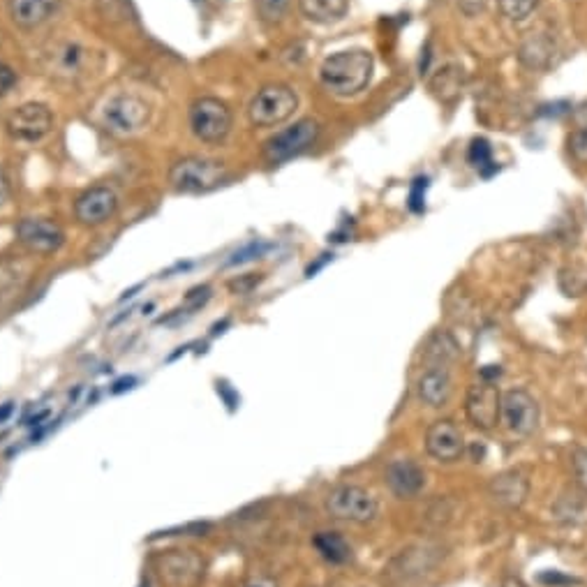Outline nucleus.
<instances>
[{"mask_svg":"<svg viewBox=\"0 0 587 587\" xmlns=\"http://www.w3.org/2000/svg\"><path fill=\"white\" fill-rule=\"evenodd\" d=\"M467 160L474 169H479L484 176H490V172L495 169V160H493V148L486 139H474L470 146V153H467Z\"/></svg>","mask_w":587,"mask_h":587,"instance_id":"25","label":"nucleus"},{"mask_svg":"<svg viewBox=\"0 0 587 587\" xmlns=\"http://www.w3.org/2000/svg\"><path fill=\"white\" fill-rule=\"evenodd\" d=\"M384 481L391 488L393 495L398 497H414L421 493L423 484H426V474L410 458H396L386 465Z\"/></svg>","mask_w":587,"mask_h":587,"instance_id":"15","label":"nucleus"},{"mask_svg":"<svg viewBox=\"0 0 587 587\" xmlns=\"http://www.w3.org/2000/svg\"><path fill=\"white\" fill-rule=\"evenodd\" d=\"M12 412H14V403H5V405H0V423L10 419V414H12Z\"/></svg>","mask_w":587,"mask_h":587,"instance_id":"37","label":"nucleus"},{"mask_svg":"<svg viewBox=\"0 0 587 587\" xmlns=\"http://www.w3.org/2000/svg\"><path fill=\"white\" fill-rule=\"evenodd\" d=\"M456 356H458V345L453 343V338L447 336V333H437L426 347V361L430 363V366L447 368Z\"/></svg>","mask_w":587,"mask_h":587,"instance_id":"24","label":"nucleus"},{"mask_svg":"<svg viewBox=\"0 0 587 587\" xmlns=\"http://www.w3.org/2000/svg\"><path fill=\"white\" fill-rule=\"evenodd\" d=\"M527 490H530V486H527V479L523 477V474L514 472V470L497 474V477L490 481V486H488L490 497H493L497 504H502V507H507V509H518L520 504L525 502Z\"/></svg>","mask_w":587,"mask_h":587,"instance_id":"19","label":"nucleus"},{"mask_svg":"<svg viewBox=\"0 0 587 587\" xmlns=\"http://www.w3.org/2000/svg\"><path fill=\"white\" fill-rule=\"evenodd\" d=\"M296 107H299V98H296L292 88L285 84H271L259 88L255 98H252L248 118L257 128H276V125L294 116Z\"/></svg>","mask_w":587,"mask_h":587,"instance_id":"3","label":"nucleus"},{"mask_svg":"<svg viewBox=\"0 0 587 587\" xmlns=\"http://www.w3.org/2000/svg\"><path fill=\"white\" fill-rule=\"evenodd\" d=\"M204 557L190 548H172L155 557V571L172 587H195L204 576Z\"/></svg>","mask_w":587,"mask_h":587,"instance_id":"7","label":"nucleus"},{"mask_svg":"<svg viewBox=\"0 0 587 587\" xmlns=\"http://www.w3.org/2000/svg\"><path fill=\"white\" fill-rule=\"evenodd\" d=\"M54 116L40 102L21 104L7 118V132L19 141H40L51 132Z\"/></svg>","mask_w":587,"mask_h":587,"instance_id":"11","label":"nucleus"},{"mask_svg":"<svg viewBox=\"0 0 587 587\" xmlns=\"http://www.w3.org/2000/svg\"><path fill=\"white\" fill-rule=\"evenodd\" d=\"M326 511L331 518L345 520V523L366 525L373 523L380 514V504L366 488L354 484H340L326 495Z\"/></svg>","mask_w":587,"mask_h":587,"instance_id":"4","label":"nucleus"},{"mask_svg":"<svg viewBox=\"0 0 587 587\" xmlns=\"http://www.w3.org/2000/svg\"><path fill=\"white\" fill-rule=\"evenodd\" d=\"M271 245L264 243V241H252L248 245H243L241 250H236L232 257L227 259V266H239V264H248L252 259H259L264 257L266 252H269Z\"/></svg>","mask_w":587,"mask_h":587,"instance_id":"28","label":"nucleus"},{"mask_svg":"<svg viewBox=\"0 0 587 587\" xmlns=\"http://www.w3.org/2000/svg\"><path fill=\"white\" fill-rule=\"evenodd\" d=\"M292 0H255L257 14L264 24H280L287 17Z\"/></svg>","mask_w":587,"mask_h":587,"instance_id":"27","label":"nucleus"},{"mask_svg":"<svg viewBox=\"0 0 587 587\" xmlns=\"http://www.w3.org/2000/svg\"><path fill=\"white\" fill-rule=\"evenodd\" d=\"M7 199H10V181H7L5 172L0 169V206H3Z\"/></svg>","mask_w":587,"mask_h":587,"instance_id":"36","label":"nucleus"},{"mask_svg":"<svg viewBox=\"0 0 587 587\" xmlns=\"http://www.w3.org/2000/svg\"><path fill=\"white\" fill-rule=\"evenodd\" d=\"M312 546H315L319 557L329 564H345L352 557V546L347 544V539L340 532H317L312 537Z\"/></svg>","mask_w":587,"mask_h":587,"instance_id":"22","label":"nucleus"},{"mask_svg":"<svg viewBox=\"0 0 587 587\" xmlns=\"http://www.w3.org/2000/svg\"><path fill=\"white\" fill-rule=\"evenodd\" d=\"M319 137V123L312 121V118H303V121H296L289 128L280 130L264 144V158L273 162V165H280V162H287L296 158V155L306 153L308 148L315 146Z\"/></svg>","mask_w":587,"mask_h":587,"instance_id":"5","label":"nucleus"},{"mask_svg":"<svg viewBox=\"0 0 587 587\" xmlns=\"http://www.w3.org/2000/svg\"><path fill=\"white\" fill-rule=\"evenodd\" d=\"M500 391L493 382H479L470 386V393H467V416L474 426L481 430L495 428V423L500 421Z\"/></svg>","mask_w":587,"mask_h":587,"instance_id":"13","label":"nucleus"},{"mask_svg":"<svg viewBox=\"0 0 587 587\" xmlns=\"http://www.w3.org/2000/svg\"><path fill=\"white\" fill-rule=\"evenodd\" d=\"M497 5H500V12L507 17L509 21H527L532 17V12L537 10L539 0H497Z\"/></svg>","mask_w":587,"mask_h":587,"instance_id":"26","label":"nucleus"},{"mask_svg":"<svg viewBox=\"0 0 587 587\" xmlns=\"http://www.w3.org/2000/svg\"><path fill=\"white\" fill-rule=\"evenodd\" d=\"M229 172L227 167L218 160L197 158V155H188V158L176 160L172 169H169V183L176 192L183 195H202V192H211L227 183Z\"/></svg>","mask_w":587,"mask_h":587,"instance_id":"2","label":"nucleus"},{"mask_svg":"<svg viewBox=\"0 0 587 587\" xmlns=\"http://www.w3.org/2000/svg\"><path fill=\"white\" fill-rule=\"evenodd\" d=\"M190 128L206 144H220L232 130V111L218 98H199L190 107Z\"/></svg>","mask_w":587,"mask_h":587,"instance_id":"6","label":"nucleus"},{"mask_svg":"<svg viewBox=\"0 0 587 587\" xmlns=\"http://www.w3.org/2000/svg\"><path fill=\"white\" fill-rule=\"evenodd\" d=\"M58 5H61V0H7L12 21L19 28H26V31L42 26L49 17H54Z\"/></svg>","mask_w":587,"mask_h":587,"instance_id":"17","label":"nucleus"},{"mask_svg":"<svg viewBox=\"0 0 587 587\" xmlns=\"http://www.w3.org/2000/svg\"><path fill=\"white\" fill-rule=\"evenodd\" d=\"M148 118H151V107L137 95H116L104 104L102 111L104 128L114 135H135L146 128Z\"/></svg>","mask_w":587,"mask_h":587,"instance_id":"8","label":"nucleus"},{"mask_svg":"<svg viewBox=\"0 0 587 587\" xmlns=\"http://www.w3.org/2000/svg\"><path fill=\"white\" fill-rule=\"evenodd\" d=\"M488 0H458V7L463 10L465 17H477L486 10Z\"/></svg>","mask_w":587,"mask_h":587,"instance_id":"34","label":"nucleus"},{"mask_svg":"<svg viewBox=\"0 0 587 587\" xmlns=\"http://www.w3.org/2000/svg\"><path fill=\"white\" fill-rule=\"evenodd\" d=\"M430 86H433V91L440 95L442 100H456L460 93H463V86H465V74L463 70L458 68V65H447V68L440 70L430 81Z\"/></svg>","mask_w":587,"mask_h":587,"instance_id":"23","label":"nucleus"},{"mask_svg":"<svg viewBox=\"0 0 587 587\" xmlns=\"http://www.w3.org/2000/svg\"><path fill=\"white\" fill-rule=\"evenodd\" d=\"M500 421L511 435L527 437L537 430L539 405L525 389H511L500 400Z\"/></svg>","mask_w":587,"mask_h":587,"instance_id":"9","label":"nucleus"},{"mask_svg":"<svg viewBox=\"0 0 587 587\" xmlns=\"http://www.w3.org/2000/svg\"><path fill=\"white\" fill-rule=\"evenodd\" d=\"M571 460H574V474L578 484L587 490V449H576Z\"/></svg>","mask_w":587,"mask_h":587,"instance_id":"32","label":"nucleus"},{"mask_svg":"<svg viewBox=\"0 0 587 587\" xmlns=\"http://www.w3.org/2000/svg\"><path fill=\"white\" fill-rule=\"evenodd\" d=\"M146 587H148V585H146Z\"/></svg>","mask_w":587,"mask_h":587,"instance_id":"39","label":"nucleus"},{"mask_svg":"<svg viewBox=\"0 0 587 587\" xmlns=\"http://www.w3.org/2000/svg\"><path fill=\"white\" fill-rule=\"evenodd\" d=\"M17 239L33 255H54L63 248L65 232L49 218H24L17 225Z\"/></svg>","mask_w":587,"mask_h":587,"instance_id":"10","label":"nucleus"},{"mask_svg":"<svg viewBox=\"0 0 587 587\" xmlns=\"http://www.w3.org/2000/svg\"><path fill=\"white\" fill-rule=\"evenodd\" d=\"M118 211V195L107 185H95V188L86 190L84 195L74 204V215L81 225L98 227L111 220Z\"/></svg>","mask_w":587,"mask_h":587,"instance_id":"12","label":"nucleus"},{"mask_svg":"<svg viewBox=\"0 0 587 587\" xmlns=\"http://www.w3.org/2000/svg\"><path fill=\"white\" fill-rule=\"evenodd\" d=\"M569 153L574 160L587 162V121L578 123V128L569 135Z\"/></svg>","mask_w":587,"mask_h":587,"instance_id":"29","label":"nucleus"},{"mask_svg":"<svg viewBox=\"0 0 587 587\" xmlns=\"http://www.w3.org/2000/svg\"><path fill=\"white\" fill-rule=\"evenodd\" d=\"M555 51V44L548 35L544 33H534L527 37V40L520 44L518 58L525 68L530 70H544L548 63H551Z\"/></svg>","mask_w":587,"mask_h":587,"instance_id":"21","label":"nucleus"},{"mask_svg":"<svg viewBox=\"0 0 587 587\" xmlns=\"http://www.w3.org/2000/svg\"><path fill=\"white\" fill-rule=\"evenodd\" d=\"M88 54H91V51L81 47V44H58L54 54H51V70H54L56 77L61 79H77L81 74H86L88 58H91Z\"/></svg>","mask_w":587,"mask_h":587,"instance_id":"18","label":"nucleus"},{"mask_svg":"<svg viewBox=\"0 0 587 587\" xmlns=\"http://www.w3.org/2000/svg\"><path fill=\"white\" fill-rule=\"evenodd\" d=\"M211 299V287H195V289H190V294L185 296V312H195V310H199L202 306H206V301Z\"/></svg>","mask_w":587,"mask_h":587,"instance_id":"31","label":"nucleus"},{"mask_svg":"<svg viewBox=\"0 0 587 587\" xmlns=\"http://www.w3.org/2000/svg\"><path fill=\"white\" fill-rule=\"evenodd\" d=\"M14 84H17V72H14L10 65L0 63V95L10 93Z\"/></svg>","mask_w":587,"mask_h":587,"instance_id":"33","label":"nucleus"},{"mask_svg":"<svg viewBox=\"0 0 587 587\" xmlns=\"http://www.w3.org/2000/svg\"><path fill=\"white\" fill-rule=\"evenodd\" d=\"M416 391H419V398L428 407L447 405V400L451 398V391H453L449 368L428 366L421 373L419 380H416Z\"/></svg>","mask_w":587,"mask_h":587,"instance_id":"16","label":"nucleus"},{"mask_svg":"<svg viewBox=\"0 0 587 587\" xmlns=\"http://www.w3.org/2000/svg\"><path fill=\"white\" fill-rule=\"evenodd\" d=\"M373 56L366 49H347L338 51L326 58L319 68V81L326 91L340 98L361 93L373 77Z\"/></svg>","mask_w":587,"mask_h":587,"instance_id":"1","label":"nucleus"},{"mask_svg":"<svg viewBox=\"0 0 587 587\" xmlns=\"http://www.w3.org/2000/svg\"><path fill=\"white\" fill-rule=\"evenodd\" d=\"M426 190H428V178H416L410 192V208L414 213H421L426 208Z\"/></svg>","mask_w":587,"mask_h":587,"instance_id":"30","label":"nucleus"},{"mask_svg":"<svg viewBox=\"0 0 587 587\" xmlns=\"http://www.w3.org/2000/svg\"><path fill=\"white\" fill-rule=\"evenodd\" d=\"M245 587H278V583L269 576H252Z\"/></svg>","mask_w":587,"mask_h":587,"instance_id":"35","label":"nucleus"},{"mask_svg":"<svg viewBox=\"0 0 587 587\" xmlns=\"http://www.w3.org/2000/svg\"><path fill=\"white\" fill-rule=\"evenodd\" d=\"M502 587H523V585H520L518 581H507V583H504Z\"/></svg>","mask_w":587,"mask_h":587,"instance_id":"38","label":"nucleus"},{"mask_svg":"<svg viewBox=\"0 0 587 587\" xmlns=\"http://www.w3.org/2000/svg\"><path fill=\"white\" fill-rule=\"evenodd\" d=\"M426 451L440 463H456L463 456V433L453 421H435L426 433Z\"/></svg>","mask_w":587,"mask_h":587,"instance_id":"14","label":"nucleus"},{"mask_svg":"<svg viewBox=\"0 0 587 587\" xmlns=\"http://www.w3.org/2000/svg\"><path fill=\"white\" fill-rule=\"evenodd\" d=\"M299 10L312 24H336L347 14L349 0H299Z\"/></svg>","mask_w":587,"mask_h":587,"instance_id":"20","label":"nucleus"}]
</instances>
